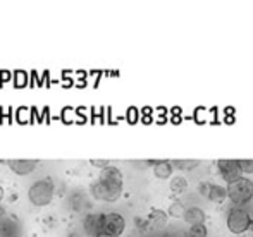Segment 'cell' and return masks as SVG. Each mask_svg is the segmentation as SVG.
Returning a JSON list of instances; mask_svg holds the SVG:
<instances>
[{"label":"cell","instance_id":"ba28073f","mask_svg":"<svg viewBox=\"0 0 253 237\" xmlns=\"http://www.w3.org/2000/svg\"><path fill=\"white\" fill-rule=\"evenodd\" d=\"M200 193L207 198V200L213 201V203H222V201L227 198L226 187L219 186V184H213V182H202Z\"/></svg>","mask_w":253,"mask_h":237},{"label":"cell","instance_id":"7a4b0ae2","mask_svg":"<svg viewBox=\"0 0 253 237\" xmlns=\"http://www.w3.org/2000/svg\"><path fill=\"white\" fill-rule=\"evenodd\" d=\"M226 189H227V198H229L236 206L245 204L253 200V180L252 179L241 177V179L234 180V182L227 184Z\"/></svg>","mask_w":253,"mask_h":237},{"label":"cell","instance_id":"cb8c5ba5","mask_svg":"<svg viewBox=\"0 0 253 237\" xmlns=\"http://www.w3.org/2000/svg\"><path fill=\"white\" fill-rule=\"evenodd\" d=\"M100 237H105V236H100Z\"/></svg>","mask_w":253,"mask_h":237},{"label":"cell","instance_id":"603a6c76","mask_svg":"<svg viewBox=\"0 0 253 237\" xmlns=\"http://www.w3.org/2000/svg\"><path fill=\"white\" fill-rule=\"evenodd\" d=\"M0 213H2V210H0ZM2 217H3V215H2ZM2 217H0V218H2Z\"/></svg>","mask_w":253,"mask_h":237},{"label":"cell","instance_id":"4fadbf2b","mask_svg":"<svg viewBox=\"0 0 253 237\" xmlns=\"http://www.w3.org/2000/svg\"><path fill=\"white\" fill-rule=\"evenodd\" d=\"M205 218H207V215H205V211H203L202 208L191 206V208H188V210H186L183 220L186 222V224H190V225H200V224H205Z\"/></svg>","mask_w":253,"mask_h":237},{"label":"cell","instance_id":"7c38bea8","mask_svg":"<svg viewBox=\"0 0 253 237\" xmlns=\"http://www.w3.org/2000/svg\"><path fill=\"white\" fill-rule=\"evenodd\" d=\"M167 218H169L167 211H164V210H152L150 215H148V218H147V225L150 229H162V227H166Z\"/></svg>","mask_w":253,"mask_h":237},{"label":"cell","instance_id":"8992f818","mask_svg":"<svg viewBox=\"0 0 253 237\" xmlns=\"http://www.w3.org/2000/svg\"><path fill=\"white\" fill-rule=\"evenodd\" d=\"M217 170L220 177L227 184L243 177V170L240 167V160H219L217 162Z\"/></svg>","mask_w":253,"mask_h":237},{"label":"cell","instance_id":"5bb4252c","mask_svg":"<svg viewBox=\"0 0 253 237\" xmlns=\"http://www.w3.org/2000/svg\"><path fill=\"white\" fill-rule=\"evenodd\" d=\"M98 179L109 180V182H116V184H123V172L117 167H114V165H110V167L100 170V177Z\"/></svg>","mask_w":253,"mask_h":237},{"label":"cell","instance_id":"8fae6325","mask_svg":"<svg viewBox=\"0 0 253 237\" xmlns=\"http://www.w3.org/2000/svg\"><path fill=\"white\" fill-rule=\"evenodd\" d=\"M152 169H153V175L162 180L169 179L174 172V165H172V162H169V160H157Z\"/></svg>","mask_w":253,"mask_h":237},{"label":"cell","instance_id":"e0dca14e","mask_svg":"<svg viewBox=\"0 0 253 237\" xmlns=\"http://www.w3.org/2000/svg\"><path fill=\"white\" fill-rule=\"evenodd\" d=\"M174 169H179V170H191V169L198 167L200 162L198 160H172Z\"/></svg>","mask_w":253,"mask_h":237},{"label":"cell","instance_id":"ffe728a7","mask_svg":"<svg viewBox=\"0 0 253 237\" xmlns=\"http://www.w3.org/2000/svg\"><path fill=\"white\" fill-rule=\"evenodd\" d=\"M90 164H91V167H97V169H100V170L112 165L110 164V160H90Z\"/></svg>","mask_w":253,"mask_h":237},{"label":"cell","instance_id":"d4e9b609","mask_svg":"<svg viewBox=\"0 0 253 237\" xmlns=\"http://www.w3.org/2000/svg\"><path fill=\"white\" fill-rule=\"evenodd\" d=\"M252 237H253V236H252Z\"/></svg>","mask_w":253,"mask_h":237},{"label":"cell","instance_id":"52a82bcc","mask_svg":"<svg viewBox=\"0 0 253 237\" xmlns=\"http://www.w3.org/2000/svg\"><path fill=\"white\" fill-rule=\"evenodd\" d=\"M83 232L86 237L103 236V213H88L83 218Z\"/></svg>","mask_w":253,"mask_h":237},{"label":"cell","instance_id":"2e32d148","mask_svg":"<svg viewBox=\"0 0 253 237\" xmlns=\"http://www.w3.org/2000/svg\"><path fill=\"white\" fill-rule=\"evenodd\" d=\"M184 213H186V208H184V204L181 201H174L169 206V210H167V215L174 218H184Z\"/></svg>","mask_w":253,"mask_h":237},{"label":"cell","instance_id":"d6986e66","mask_svg":"<svg viewBox=\"0 0 253 237\" xmlns=\"http://www.w3.org/2000/svg\"><path fill=\"white\" fill-rule=\"evenodd\" d=\"M240 167L243 174H253V160H240Z\"/></svg>","mask_w":253,"mask_h":237},{"label":"cell","instance_id":"44dd1931","mask_svg":"<svg viewBox=\"0 0 253 237\" xmlns=\"http://www.w3.org/2000/svg\"><path fill=\"white\" fill-rule=\"evenodd\" d=\"M2 200H3V187L0 186V201H2Z\"/></svg>","mask_w":253,"mask_h":237},{"label":"cell","instance_id":"30bf717a","mask_svg":"<svg viewBox=\"0 0 253 237\" xmlns=\"http://www.w3.org/2000/svg\"><path fill=\"white\" fill-rule=\"evenodd\" d=\"M0 237H21V225L16 218L5 217L0 218Z\"/></svg>","mask_w":253,"mask_h":237},{"label":"cell","instance_id":"9a60e30c","mask_svg":"<svg viewBox=\"0 0 253 237\" xmlns=\"http://www.w3.org/2000/svg\"><path fill=\"white\" fill-rule=\"evenodd\" d=\"M170 191L174 194H183L188 191V180L183 175H176V177L170 179Z\"/></svg>","mask_w":253,"mask_h":237},{"label":"cell","instance_id":"5b68a950","mask_svg":"<svg viewBox=\"0 0 253 237\" xmlns=\"http://www.w3.org/2000/svg\"><path fill=\"white\" fill-rule=\"evenodd\" d=\"M126 229V220L121 213L110 211L103 213V236L105 237H119Z\"/></svg>","mask_w":253,"mask_h":237},{"label":"cell","instance_id":"9c48e42d","mask_svg":"<svg viewBox=\"0 0 253 237\" xmlns=\"http://www.w3.org/2000/svg\"><path fill=\"white\" fill-rule=\"evenodd\" d=\"M9 169L17 175H30L40 165L38 160H7Z\"/></svg>","mask_w":253,"mask_h":237},{"label":"cell","instance_id":"6da1fadb","mask_svg":"<svg viewBox=\"0 0 253 237\" xmlns=\"http://www.w3.org/2000/svg\"><path fill=\"white\" fill-rule=\"evenodd\" d=\"M53 196H55V187L48 179L37 180V182L31 184L30 191H28V198H30L31 204L38 208L50 204L53 201Z\"/></svg>","mask_w":253,"mask_h":237},{"label":"cell","instance_id":"277c9868","mask_svg":"<svg viewBox=\"0 0 253 237\" xmlns=\"http://www.w3.org/2000/svg\"><path fill=\"white\" fill-rule=\"evenodd\" d=\"M226 225H227V229H229V232H233V234H236V236H241L250 231L252 217L247 210H243V208H240V206H234L227 211Z\"/></svg>","mask_w":253,"mask_h":237},{"label":"cell","instance_id":"ac0fdd59","mask_svg":"<svg viewBox=\"0 0 253 237\" xmlns=\"http://www.w3.org/2000/svg\"><path fill=\"white\" fill-rule=\"evenodd\" d=\"M186 237H207V227H205V224L190 225V229L186 231Z\"/></svg>","mask_w":253,"mask_h":237},{"label":"cell","instance_id":"3957f363","mask_svg":"<svg viewBox=\"0 0 253 237\" xmlns=\"http://www.w3.org/2000/svg\"><path fill=\"white\" fill-rule=\"evenodd\" d=\"M90 193L97 201L112 203V201L119 200L121 194H123V184H116V182L98 179L90 186Z\"/></svg>","mask_w":253,"mask_h":237},{"label":"cell","instance_id":"7402d4cb","mask_svg":"<svg viewBox=\"0 0 253 237\" xmlns=\"http://www.w3.org/2000/svg\"><path fill=\"white\" fill-rule=\"evenodd\" d=\"M69 237H83V236H80V234H71Z\"/></svg>","mask_w":253,"mask_h":237}]
</instances>
